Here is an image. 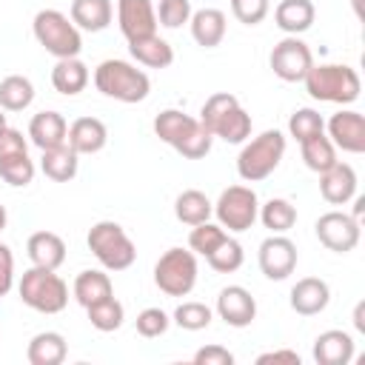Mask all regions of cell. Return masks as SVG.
Returning a JSON list of instances; mask_svg holds the SVG:
<instances>
[{
  "mask_svg": "<svg viewBox=\"0 0 365 365\" xmlns=\"http://www.w3.org/2000/svg\"><path fill=\"white\" fill-rule=\"evenodd\" d=\"M154 134L171 145L185 160H202L211 151V131L200 123V117H191L180 108H165L154 117Z\"/></svg>",
  "mask_w": 365,
  "mask_h": 365,
  "instance_id": "6da1fadb",
  "label": "cell"
},
{
  "mask_svg": "<svg viewBox=\"0 0 365 365\" xmlns=\"http://www.w3.org/2000/svg\"><path fill=\"white\" fill-rule=\"evenodd\" d=\"M200 123L211 131V137H220V140L234 143V145H240L251 137V114L228 91H214L202 103Z\"/></svg>",
  "mask_w": 365,
  "mask_h": 365,
  "instance_id": "7a4b0ae2",
  "label": "cell"
},
{
  "mask_svg": "<svg viewBox=\"0 0 365 365\" xmlns=\"http://www.w3.org/2000/svg\"><path fill=\"white\" fill-rule=\"evenodd\" d=\"M94 86L103 97H111L117 103H143L151 91V80L143 68H137L128 60H103L94 68Z\"/></svg>",
  "mask_w": 365,
  "mask_h": 365,
  "instance_id": "3957f363",
  "label": "cell"
},
{
  "mask_svg": "<svg viewBox=\"0 0 365 365\" xmlns=\"http://www.w3.org/2000/svg\"><path fill=\"white\" fill-rule=\"evenodd\" d=\"M302 83L314 100L336 103V106H351L362 91V80L356 68L339 66V63H319V66L314 63L302 77Z\"/></svg>",
  "mask_w": 365,
  "mask_h": 365,
  "instance_id": "277c9868",
  "label": "cell"
},
{
  "mask_svg": "<svg viewBox=\"0 0 365 365\" xmlns=\"http://www.w3.org/2000/svg\"><path fill=\"white\" fill-rule=\"evenodd\" d=\"M285 157V134L277 128H268L248 140L237 154V174L245 182H259L277 171V165Z\"/></svg>",
  "mask_w": 365,
  "mask_h": 365,
  "instance_id": "5b68a950",
  "label": "cell"
},
{
  "mask_svg": "<svg viewBox=\"0 0 365 365\" xmlns=\"http://www.w3.org/2000/svg\"><path fill=\"white\" fill-rule=\"evenodd\" d=\"M17 294L23 305H29L37 314H60L68 305L66 279L51 268H40V265H31L29 271H23L17 282Z\"/></svg>",
  "mask_w": 365,
  "mask_h": 365,
  "instance_id": "8992f818",
  "label": "cell"
},
{
  "mask_svg": "<svg viewBox=\"0 0 365 365\" xmlns=\"http://www.w3.org/2000/svg\"><path fill=\"white\" fill-rule=\"evenodd\" d=\"M88 251L97 257V262L106 271H125L134 265L137 259V248L131 242V237L125 234V228L114 220H100L88 228Z\"/></svg>",
  "mask_w": 365,
  "mask_h": 365,
  "instance_id": "52a82bcc",
  "label": "cell"
},
{
  "mask_svg": "<svg viewBox=\"0 0 365 365\" xmlns=\"http://www.w3.org/2000/svg\"><path fill=\"white\" fill-rule=\"evenodd\" d=\"M31 31H34V40L57 60L63 57H80L83 51V37H80V29L71 23L68 14L57 11V9H43L34 14L31 20Z\"/></svg>",
  "mask_w": 365,
  "mask_h": 365,
  "instance_id": "ba28073f",
  "label": "cell"
},
{
  "mask_svg": "<svg viewBox=\"0 0 365 365\" xmlns=\"http://www.w3.org/2000/svg\"><path fill=\"white\" fill-rule=\"evenodd\" d=\"M197 254L191 248H168L154 265V285L165 297H188L197 285Z\"/></svg>",
  "mask_w": 365,
  "mask_h": 365,
  "instance_id": "9c48e42d",
  "label": "cell"
},
{
  "mask_svg": "<svg viewBox=\"0 0 365 365\" xmlns=\"http://www.w3.org/2000/svg\"><path fill=\"white\" fill-rule=\"evenodd\" d=\"M214 214H217V222L234 234H242L248 231L254 222H257V214H259V200H257V191L251 185H228L217 202H214Z\"/></svg>",
  "mask_w": 365,
  "mask_h": 365,
  "instance_id": "30bf717a",
  "label": "cell"
},
{
  "mask_svg": "<svg viewBox=\"0 0 365 365\" xmlns=\"http://www.w3.org/2000/svg\"><path fill=\"white\" fill-rule=\"evenodd\" d=\"M268 63H271V71H274L279 80H285V83H299V80L308 74V68L314 66V54H311V48H308L305 40H299V37H294V34H285V37L271 48Z\"/></svg>",
  "mask_w": 365,
  "mask_h": 365,
  "instance_id": "8fae6325",
  "label": "cell"
},
{
  "mask_svg": "<svg viewBox=\"0 0 365 365\" xmlns=\"http://www.w3.org/2000/svg\"><path fill=\"white\" fill-rule=\"evenodd\" d=\"M314 231L317 240L334 254H348L359 245V220H354L345 211H325L314 222Z\"/></svg>",
  "mask_w": 365,
  "mask_h": 365,
  "instance_id": "7c38bea8",
  "label": "cell"
},
{
  "mask_svg": "<svg viewBox=\"0 0 365 365\" xmlns=\"http://www.w3.org/2000/svg\"><path fill=\"white\" fill-rule=\"evenodd\" d=\"M257 262H259V271L268 279H277V282L288 279L297 268V245L285 234H271L259 242Z\"/></svg>",
  "mask_w": 365,
  "mask_h": 365,
  "instance_id": "4fadbf2b",
  "label": "cell"
},
{
  "mask_svg": "<svg viewBox=\"0 0 365 365\" xmlns=\"http://www.w3.org/2000/svg\"><path fill=\"white\" fill-rule=\"evenodd\" d=\"M117 26L128 43L157 34L160 23H157L154 3L151 0H117Z\"/></svg>",
  "mask_w": 365,
  "mask_h": 365,
  "instance_id": "5bb4252c",
  "label": "cell"
},
{
  "mask_svg": "<svg viewBox=\"0 0 365 365\" xmlns=\"http://www.w3.org/2000/svg\"><path fill=\"white\" fill-rule=\"evenodd\" d=\"M217 317L231 328H248L257 319V299L242 285H225L217 294Z\"/></svg>",
  "mask_w": 365,
  "mask_h": 365,
  "instance_id": "9a60e30c",
  "label": "cell"
},
{
  "mask_svg": "<svg viewBox=\"0 0 365 365\" xmlns=\"http://www.w3.org/2000/svg\"><path fill=\"white\" fill-rule=\"evenodd\" d=\"M328 140L348 151V154H362L365 151V117L354 108H339L328 123Z\"/></svg>",
  "mask_w": 365,
  "mask_h": 365,
  "instance_id": "2e32d148",
  "label": "cell"
},
{
  "mask_svg": "<svg viewBox=\"0 0 365 365\" xmlns=\"http://www.w3.org/2000/svg\"><path fill=\"white\" fill-rule=\"evenodd\" d=\"M319 194L331 205H345L356 197V171L348 163H334L328 171L319 174Z\"/></svg>",
  "mask_w": 365,
  "mask_h": 365,
  "instance_id": "e0dca14e",
  "label": "cell"
},
{
  "mask_svg": "<svg viewBox=\"0 0 365 365\" xmlns=\"http://www.w3.org/2000/svg\"><path fill=\"white\" fill-rule=\"evenodd\" d=\"M291 308L299 314V317H314V314H322L331 302V288L325 279L319 277H302L297 279V285L291 288Z\"/></svg>",
  "mask_w": 365,
  "mask_h": 365,
  "instance_id": "ac0fdd59",
  "label": "cell"
},
{
  "mask_svg": "<svg viewBox=\"0 0 365 365\" xmlns=\"http://www.w3.org/2000/svg\"><path fill=\"white\" fill-rule=\"evenodd\" d=\"M66 143L77 151V154H97L106 148L108 143V128L100 117H77L71 125H68V134H66Z\"/></svg>",
  "mask_w": 365,
  "mask_h": 365,
  "instance_id": "d6986e66",
  "label": "cell"
},
{
  "mask_svg": "<svg viewBox=\"0 0 365 365\" xmlns=\"http://www.w3.org/2000/svg\"><path fill=\"white\" fill-rule=\"evenodd\" d=\"M354 336L342 328L322 331L314 339V359L319 365H348L354 359Z\"/></svg>",
  "mask_w": 365,
  "mask_h": 365,
  "instance_id": "ffe728a7",
  "label": "cell"
},
{
  "mask_svg": "<svg viewBox=\"0 0 365 365\" xmlns=\"http://www.w3.org/2000/svg\"><path fill=\"white\" fill-rule=\"evenodd\" d=\"M26 254H29L31 265L57 271L66 262V242L54 231H34L26 242Z\"/></svg>",
  "mask_w": 365,
  "mask_h": 365,
  "instance_id": "44dd1931",
  "label": "cell"
},
{
  "mask_svg": "<svg viewBox=\"0 0 365 365\" xmlns=\"http://www.w3.org/2000/svg\"><path fill=\"white\" fill-rule=\"evenodd\" d=\"M188 26H191V37H194V43L202 46V48H217V46L225 40V29H228V23H225V11L211 9V6L194 11L191 20H188Z\"/></svg>",
  "mask_w": 365,
  "mask_h": 365,
  "instance_id": "7402d4cb",
  "label": "cell"
},
{
  "mask_svg": "<svg viewBox=\"0 0 365 365\" xmlns=\"http://www.w3.org/2000/svg\"><path fill=\"white\" fill-rule=\"evenodd\" d=\"M66 134H68V123H66V117L60 111H40L29 123V140L40 151L54 148V145H63L66 143Z\"/></svg>",
  "mask_w": 365,
  "mask_h": 365,
  "instance_id": "603a6c76",
  "label": "cell"
},
{
  "mask_svg": "<svg viewBox=\"0 0 365 365\" xmlns=\"http://www.w3.org/2000/svg\"><path fill=\"white\" fill-rule=\"evenodd\" d=\"M68 17L77 29L94 34V31H106L111 26L114 6H111V0H71Z\"/></svg>",
  "mask_w": 365,
  "mask_h": 365,
  "instance_id": "cb8c5ba5",
  "label": "cell"
},
{
  "mask_svg": "<svg viewBox=\"0 0 365 365\" xmlns=\"http://www.w3.org/2000/svg\"><path fill=\"white\" fill-rule=\"evenodd\" d=\"M314 17H317V9L311 0H279L274 9V23L294 37L308 31L314 26Z\"/></svg>",
  "mask_w": 365,
  "mask_h": 365,
  "instance_id": "d4e9b609",
  "label": "cell"
},
{
  "mask_svg": "<svg viewBox=\"0 0 365 365\" xmlns=\"http://www.w3.org/2000/svg\"><path fill=\"white\" fill-rule=\"evenodd\" d=\"M77 168H80V154L63 143V145H54V148H46L40 154V171L54 180V182H68L77 177Z\"/></svg>",
  "mask_w": 365,
  "mask_h": 365,
  "instance_id": "484cf974",
  "label": "cell"
},
{
  "mask_svg": "<svg viewBox=\"0 0 365 365\" xmlns=\"http://www.w3.org/2000/svg\"><path fill=\"white\" fill-rule=\"evenodd\" d=\"M88 66L80 57H63L54 63L51 68V86L54 91H60L63 97H74L88 86Z\"/></svg>",
  "mask_w": 365,
  "mask_h": 365,
  "instance_id": "4316f807",
  "label": "cell"
},
{
  "mask_svg": "<svg viewBox=\"0 0 365 365\" xmlns=\"http://www.w3.org/2000/svg\"><path fill=\"white\" fill-rule=\"evenodd\" d=\"M68 354V345H66V336L57 334V331H40L29 339V348H26V359L29 365H60Z\"/></svg>",
  "mask_w": 365,
  "mask_h": 365,
  "instance_id": "83f0119b",
  "label": "cell"
},
{
  "mask_svg": "<svg viewBox=\"0 0 365 365\" xmlns=\"http://www.w3.org/2000/svg\"><path fill=\"white\" fill-rule=\"evenodd\" d=\"M74 299L88 308L94 302H103L108 297H114V285H111V277L106 271H97V268H88V271H80L77 279H74Z\"/></svg>",
  "mask_w": 365,
  "mask_h": 365,
  "instance_id": "f1b7e54d",
  "label": "cell"
},
{
  "mask_svg": "<svg viewBox=\"0 0 365 365\" xmlns=\"http://www.w3.org/2000/svg\"><path fill=\"white\" fill-rule=\"evenodd\" d=\"M128 54L145 68H168L174 63V48L160 34H151V37H143V40H131L128 43Z\"/></svg>",
  "mask_w": 365,
  "mask_h": 365,
  "instance_id": "f546056e",
  "label": "cell"
},
{
  "mask_svg": "<svg viewBox=\"0 0 365 365\" xmlns=\"http://www.w3.org/2000/svg\"><path fill=\"white\" fill-rule=\"evenodd\" d=\"M211 214H214V202H211L202 191H197V188H185V191H180L177 200H174V217H177L182 225H200V222H205Z\"/></svg>",
  "mask_w": 365,
  "mask_h": 365,
  "instance_id": "4dcf8cb0",
  "label": "cell"
},
{
  "mask_svg": "<svg viewBox=\"0 0 365 365\" xmlns=\"http://www.w3.org/2000/svg\"><path fill=\"white\" fill-rule=\"evenodd\" d=\"M257 220L271 231V234H285L297 222V205L285 197H271L265 205H259Z\"/></svg>",
  "mask_w": 365,
  "mask_h": 365,
  "instance_id": "1f68e13d",
  "label": "cell"
},
{
  "mask_svg": "<svg viewBox=\"0 0 365 365\" xmlns=\"http://www.w3.org/2000/svg\"><path fill=\"white\" fill-rule=\"evenodd\" d=\"M34 100V83L23 74H9L0 80V108L3 111H23Z\"/></svg>",
  "mask_w": 365,
  "mask_h": 365,
  "instance_id": "d6a6232c",
  "label": "cell"
},
{
  "mask_svg": "<svg viewBox=\"0 0 365 365\" xmlns=\"http://www.w3.org/2000/svg\"><path fill=\"white\" fill-rule=\"evenodd\" d=\"M299 151H302V163H305L311 171H317V174L328 171V168L336 163V145L328 140L325 131L317 134V137L302 140V143H299Z\"/></svg>",
  "mask_w": 365,
  "mask_h": 365,
  "instance_id": "836d02e7",
  "label": "cell"
},
{
  "mask_svg": "<svg viewBox=\"0 0 365 365\" xmlns=\"http://www.w3.org/2000/svg\"><path fill=\"white\" fill-rule=\"evenodd\" d=\"M37 174L34 160L29 157V151H17V154H6L0 157V180L14 185V188H26Z\"/></svg>",
  "mask_w": 365,
  "mask_h": 365,
  "instance_id": "e575fe53",
  "label": "cell"
},
{
  "mask_svg": "<svg viewBox=\"0 0 365 365\" xmlns=\"http://www.w3.org/2000/svg\"><path fill=\"white\" fill-rule=\"evenodd\" d=\"M86 314H88L91 328H97V331H103V334L117 331V328L123 325V319H125V308H123V302H120L117 297H108V299H103V302L88 305Z\"/></svg>",
  "mask_w": 365,
  "mask_h": 365,
  "instance_id": "d590c367",
  "label": "cell"
},
{
  "mask_svg": "<svg viewBox=\"0 0 365 365\" xmlns=\"http://www.w3.org/2000/svg\"><path fill=\"white\" fill-rule=\"evenodd\" d=\"M211 317H214V311H211L205 302L185 299V302H180V305L174 308L171 322H174L177 328H182V331H202V328L211 325Z\"/></svg>",
  "mask_w": 365,
  "mask_h": 365,
  "instance_id": "8d00e7d4",
  "label": "cell"
},
{
  "mask_svg": "<svg viewBox=\"0 0 365 365\" xmlns=\"http://www.w3.org/2000/svg\"><path fill=\"white\" fill-rule=\"evenodd\" d=\"M205 259H208V265H211L217 274H234V271L245 262V251H242V245H240L234 237H225Z\"/></svg>",
  "mask_w": 365,
  "mask_h": 365,
  "instance_id": "74e56055",
  "label": "cell"
},
{
  "mask_svg": "<svg viewBox=\"0 0 365 365\" xmlns=\"http://www.w3.org/2000/svg\"><path fill=\"white\" fill-rule=\"evenodd\" d=\"M228 234H225V228L220 225V222H211V220H205V222H200V225H191V234H188V248L194 251V254H200V257H208L222 240H225Z\"/></svg>",
  "mask_w": 365,
  "mask_h": 365,
  "instance_id": "f35d334b",
  "label": "cell"
},
{
  "mask_svg": "<svg viewBox=\"0 0 365 365\" xmlns=\"http://www.w3.org/2000/svg\"><path fill=\"white\" fill-rule=\"evenodd\" d=\"M325 131V120H322V114L317 111V108H297L291 117H288V134L297 140V143H302V140H308V137H317V134H322Z\"/></svg>",
  "mask_w": 365,
  "mask_h": 365,
  "instance_id": "ab89813d",
  "label": "cell"
},
{
  "mask_svg": "<svg viewBox=\"0 0 365 365\" xmlns=\"http://www.w3.org/2000/svg\"><path fill=\"white\" fill-rule=\"evenodd\" d=\"M157 11V23L165 26V29H180L191 20L194 9H191V0H160L154 6Z\"/></svg>",
  "mask_w": 365,
  "mask_h": 365,
  "instance_id": "60d3db41",
  "label": "cell"
},
{
  "mask_svg": "<svg viewBox=\"0 0 365 365\" xmlns=\"http://www.w3.org/2000/svg\"><path fill=\"white\" fill-rule=\"evenodd\" d=\"M137 325V334L145 336V339H154V336H163L171 325V317L163 311V308H143L134 319Z\"/></svg>",
  "mask_w": 365,
  "mask_h": 365,
  "instance_id": "b9f144b4",
  "label": "cell"
},
{
  "mask_svg": "<svg viewBox=\"0 0 365 365\" xmlns=\"http://www.w3.org/2000/svg\"><path fill=\"white\" fill-rule=\"evenodd\" d=\"M268 11H271V0H231V14L245 26L262 23Z\"/></svg>",
  "mask_w": 365,
  "mask_h": 365,
  "instance_id": "7bdbcfd3",
  "label": "cell"
},
{
  "mask_svg": "<svg viewBox=\"0 0 365 365\" xmlns=\"http://www.w3.org/2000/svg\"><path fill=\"white\" fill-rule=\"evenodd\" d=\"M194 362L197 365H231L234 362V354L222 345H205L194 354Z\"/></svg>",
  "mask_w": 365,
  "mask_h": 365,
  "instance_id": "ee69618b",
  "label": "cell"
},
{
  "mask_svg": "<svg viewBox=\"0 0 365 365\" xmlns=\"http://www.w3.org/2000/svg\"><path fill=\"white\" fill-rule=\"evenodd\" d=\"M14 285V254L6 242H0V297H6Z\"/></svg>",
  "mask_w": 365,
  "mask_h": 365,
  "instance_id": "f6af8a7d",
  "label": "cell"
},
{
  "mask_svg": "<svg viewBox=\"0 0 365 365\" xmlns=\"http://www.w3.org/2000/svg\"><path fill=\"white\" fill-rule=\"evenodd\" d=\"M17 151H29V143H26L23 131L6 125V128L0 131V157H6V154H17Z\"/></svg>",
  "mask_w": 365,
  "mask_h": 365,
  "instance_id": "bcb514c9",
  "label": "cell"
},
{
  "mask_svg": "<svg viewBox=\"0 0 365 365\" xmlns=\"http://www.w3.org/2000/svg\"><path fill=\"white\" fill-rule=\"evenodd\" d=\"M268 362H288V365H299V354H297V351L282 348V351H265V354H259V356H257V365H268Z\"/></svg>",
  "mask_w": 365,
  "mask_h": 365,
  "instance_id": "7dc6e473",
  "label": "cell"
},
{
  "mask_svg": "<svg viewBox=\"0 0 365 365\" xmlns=\"http://www.w3.org/2000/svg\"><path fill=\"white\" fill-rule=\"evenodd\" d=\"M362 311H365V302H356V308H354V325H356V331H359V334L365 331V319H362Z\"/></svg>",
  "mask_w": 365,
  "mask_h": 365,
  "instance_id": "c3c4849f",
  "label": "cell"
},
{
  "mask_svg": "<svg viewBox=\"0 0 365 365\" xmlns=\"http://www.w3.org/2000/svg\"><path fill=\"white\" fill-rule=\"evenodd\" d=\"M362 211H365V197H354V211H351V217H354V220H359V217H362Z\"/></svg>",
  "mask_w": 365,
  "mask_h": 365,
  "instance_id": "681fc988",
  "label": "cell"
},
{
  "mask_svg": "<svg viewBox=\"0 0 365 365\" xmlns=\"http://www.w3.org/2000/svg\"><path fill=\"white\" fill-rule=\"evenodd\" d=\"M6 222H9V214H6V205H0V231L6 228Z\"/></svg>",
  "mask_w": 365,
  "mask_h": 365,
  "instance_id": "f907efd6",
  "label": "cell"
},
{
  "mask_svg": "<svg viewBox=\"0 0 365 365\" xmlns=\"http://www.w3.org/2000/svg\"><path fill=\"white\" fill-rule=\"evenodd\" d=\"M6 125H9V123H6V114H3V108H0V131H3Z\"/></svg>",
  "mask_w": 365,
  "mask_h": 365,
  "instance_id": "816d5d0a",
  "label": "cell"
}]
</instances>
